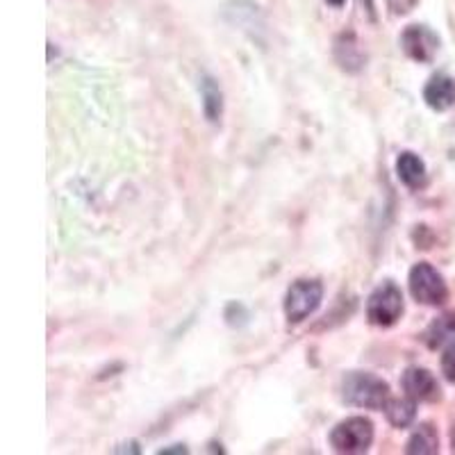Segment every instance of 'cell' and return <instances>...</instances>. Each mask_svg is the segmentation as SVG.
<instances>
[{"mask_svg": "<svg viewBox=\"0 0 455 455\" xmlns=\"http://www.w3.org/2000/svg\"><path fill=\"white\" fill-rule=\"evenodd\" d=\"M387 5L394 14H408L417 5V0H387Z\"/></svg>", "mask_w": 455, "mask_h": 455, "instance_id": "obj_15", "label": "cell"}, {"mask_svg": "<svg viewBox=\"0 0 455 455\" xmlns=\"http://www.w3.org/2000/svg\"><path fill=\"white\" fill-rule=\"evenodd\" d=\"M171 453H187V446L185 444H173L171 449H162L160 455H171Z\"/></svg>", "mask_w": 455, "mask_h": 455, "instance_id": "obj_16", "label": "cell"}, {"mask_svg": "<svg viewBox=\"0 0 455 455\" xmlns=\"http://www.w3.org/2000/svg\"><path fill=\"white\" fill-rule=\"evenodd\" d=\"M451 337H455V310H449L430 323L428 332H426V341H428L430 348H437Z\"/></svg>", "mask_w": 455, "mask_h": 455, "instance_id": "obj_13", "label": "cell"}, {"mask_svg": "<svg viewBox=\"0 0 455 455\" xmlns=\"http://www.w3.org/2000/svg\"><path fill=\"white\" fill-rule=\"evenodd\" d=\"M405 396L414 398V401H437L440 398V385L437 378L421 367H410L401 378Z\"/></svg>", "mask_w": 455, "mask_h": 455, "instance_id": "obj_7", "label": "cell"}, {"mask_svg": "<svg viewBox=\"0 0 455 455\" xmlns=\"http://www.w3.org/2000/svg\"><path fill=\"white\" fill-rule=\"evenodd\" d=\"M341 398L353 408L383 410L389 401V385L367 371H351L341 380Z\"/></svg>", "mask_w": 455, "mask_h": 455, "instance_id": "obj_1", "label": "cell"}, {"mask_svg": "<svg viewBox=\"0 0 455 455\" xmlns=\"http://www.w3.org/2000/svg\"><path fill=\"white\" fill-rule=\"evenodd\" d=\"M321 300H323V284L319 280H296L284 294V316L290 323H303L307 316L319 310Z\"/></svg>", "mask_w": 455, "mask_h": 455, "instance_id": "obj_2", "label": "cell"}, {"mask_svg": "<svg viewBox=\"0 0 455 455\" xmlns=\"http://www.w3.org/2000/svg\"><path fill=\"white\" fill-rule=\"evenodd\" d=\"M442 373L449 383H455V339L442 353Z\"/></svg>", "mask_w": 455, "mask_h": 455, "instance_id": "obj_14", "label": "cell"}, {"mask_svg": "<svg viewBox=\"0 0 455 455\" xmlns=\"http://www.w3.org/2000/svg\"><path fill=\"white\" fill-rule=\"evenodd\" d=\"M396 176L410 189H419L426 182V164L417 153H401L396 160Z\"/></svg>", "mask_w": 455, "mask_h": 455, "instance_id": "obj_9", "label": "cell"}, {"mask_svg": "<svg viewBox=\"0 0 455 455\" xmlns=\"http://www.w3.org/2000/svg\"><path fill=\"white\" fill-rule=\"evenodd\" d=\"M410 294L421 306H442L449 299V290L442 278V274L435 269L433 264L419 262L414 264L408 275Z\"/></svg>", "mask_w": 455, "mask_h": 455, "instance_id": "obj_4", "label": "cell"}, {"mask_svg": "<svg viewBox=\"0 0 455 455\" xmlns=\"http://www.w3.org/2000/svg\"><path fill=\"white\" fill-rule=\"evenodd\" d=\"M401 48L414 62L430 64L440 51V36L428 26H408L401 35Z\"/></svg>", "mask_w": 455, "mask_h": 455, "instance_id": "obj_6", "label": "cell"}, {"mask_svg": "<svg viewBox=\"0 0 455 455\" xmlns=\"http://www.w3.org/2000/svg\"><path fill=\"white\" fill-rule=\"evenodd\" d=\"M373 442V424L364 417H348L339 421L331 433V444L337 453H367Z\"/></svg>", "mask_w": 455, "mask_h": 455, "instance_id": "obj_5", "label": "cell"}, {"mask_svg": "<svg viewBox=\"0 0 455 455\" xmlns=\"http://www.w3.org/2000/svg\"><path fill=\"white\" fill-rule=\"evenodd\" d=\"M201 99L205 119L210 124H219L223 116V92L212 76H203L201 78Z\"/></svg>", "mask_w": 455, "mask_h": 455, "instance_id": "obj_10", "label": "cell"}, {"mask_svg": "<svg viewBox=\"0 0 455 455\" xmlns=\"http://www.w3.org/2000/svg\"><path fill=\"white\" fill-rule=\"evenodd\" d=\"M403 316V294L396 284L385 280L371 291L367 300V319L378 328L394 326Z\"/></svg>", "mask_w": 455, "mask_h": 455, "instance_id": "obj_3", "label": "cell"}, {"mask_svg": "<svg viewBox=\"0 0 455 455\" xmlns=\"http://www.w3.org/2000/svg\"><path fill=\"white\" fill-rule=\"evenodd\" d=\"M385 417L394 428H408L417 419V401L410 396L405 398H389L385 403Z\"/></svg>", "mask_w": 455, "mask_h": 455, "instance_id": "obj_11", "label": "cell"}, {"mask_svg": "<svg viewBox=\"0 0 455 455\" xmlns=\"http://www.w3.org/2000/svg\"><path fill=\"white\" fill-rule=\"evenodd\" d=\"M424 100L435 112H444V109L455 105V80L446 73H437L428 80L424 87Z\"/></svg>", "mask_w": 455, "mask_h": 455, "instance_id": "obj_8", "label": "cell"}, {"mask_svg": "<svg viewBox=\"0 0 455 455\" xmlns=\"http://www.w3.org/2000/svg\"><path fill=\"white\" fill-rule=\"evenodd\" d=\"M328 5L331 7H335V10H339V7H344L347 5V0H326Z\"/></svg>", "mask_w": 455, "mask_h": 455, "instance_id": "obj_17", "label": "cell"}, {"mask_svg": "<svg viewBox=\"0 0 455 455\" xmlns=\"http://www.w3.org/2000/svg\"><path fill=\"white\" fill-rule=\"evenodd\" d=\"M440 451V437L433 424H421L417 426L412 435H410L405 453L410 455H433Z\"/></svg>", "mask_w": 455, "mask_h": 455, "instance_id": "obj_12", "label": "cell"}]
</instances>
